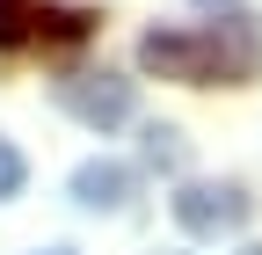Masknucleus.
I'll use <instances>...</instances> for the list:
<instances>
[{
	"label": "nucleus",
	"instance_id": "obj_4",
	"mask_svg": "<svg viewBox=\"0 0 262 255\" xmlns=\"http://www.w3.org/2000/svg\"><path fill=\"white\" fill-rule=\"evenodd\" d=\"M131 197H139V168H124V161H80L73 168V204L80 211H124Z\"/></svg>",
	"mask_w": 262,
	"mask_h": 255
},
{
	"label": "nucleus",
	"instance_id": "obj_8",
	"mask_svg": "<svg viewBox=\"0 0 262 255\" xmlns=\"http://www.w3.org/2000/svg\"><path fill=\"white\" fill-rule=\"evenodd\" d=\"M22 182H29V161H22V146H15V139H0V204H8Z\"/></svg>",
	"mask_w": 262,
	"mask_h": 255
},
{
	"label": "nucleus",
	"instance_id": "obj_3",
	"mask_svg": "<svg viewBox=\"0 0 262 255\" xmlns=\"http://www.w3.org/2000/svg\"><path fill=\"white\" fill-rule=\"evenodd\" d=\"M51 95H58V110H66V117H80V124H88V132H117V124L131 117V102H139L124 73H66Z\"/></svg>",
	"mask_w": 262,
	"mask_h": 255
},
{
	"label": "nucleus",
	"instance_id": "obj_2",
	"mask_svg": "<svg viewBox=\"0 0 262 255\" xmlns=\"http://www.w3.org/2000/svg\"><path fill=\"white\" fill-rule=\"evenodd\" d=\"M168 211L189 241H226L255 219V197H248V182H182L168 197Z\"/></svg>",
	"mask_w": 262,
	"mask_h": 255
},
{
	"label": "nucleus",
	"instance_id": "obj_10",
	"mask_svg": "<svg viewBox=\"0 0 262 255\" xmlns=\"http://www.w3.org/2000/svg\"><path fill=\"white\" fill-rule=\"evenodd\" d=\"M241 255H262V248H241Z\"/></svg>",
	"mask_w": 262,
	"mask_h": 255
},
{
	"label": "nucleus",
	"instance_id": "obj_6",
	"mask_svg": "<svg viewBox=\"0 0 262 255\" xmlns=\"http://www.w3.org/2000/svg\"><path fill=\"white\" fill-rule=\"evenodd\" d=\"M29 37H37V8L29 0H0V51H15Z\"/></svg>",
	"mask_w": 262,
	"mask_h": 255
},
{
	"label": "nucleus",
	"instance_id": "obj_5",
	"mask_svg": "<svg viewBox=\"0 0 262 255\" xmlns=\"http://www.w3.org/2000/svg\"><path fill=\"white\" fill-rule=\"evenodd\" d=\"M37 29H44L51 44H80L88 29H95V15H88V8H44V15H37Z\"/></svg>",
	"mask_w": 262,
	"mask_h": 255
},
{
	"label": "nucleus",
	"instance_id": "obj_1",
	"mask_svg": "<svg viewBox=\"0 0 262 255\" xmlns=\"http://www.w3.org/2000/svg\"><path fill=\"white\" fill-rule=\"evenodd\" d=\"M139 66L160 80H189V88H241L262 73V37L255 22H204V29H146L139 37Z\"/></svg>",
	"mask_w": 262,
	"mask_h": 255
},
{
	"label": "nucleus",
	"instance_id": "obj_7",
	"mask_svg": "<svg viewBox=\"0 0 262 255\" xmlns=\"http://www.w3.org/2000/svg\"><path fill=\"white\" fill-rule=\"evenodd\" d=\"M146 168H182V132L175 124H146Z\"/></svg>",
	"mask_w": 262,
	"mask_h": 255
},
{
	"label": "nucleus",
	"instance_id": "obj_9",
	"mask_svg": "<svg viewBox=\"0 0 262 255\" xmlns=\"http://www.w3.org/2000/svg\"><path fill=\"white\" fill-rule=\"evenodd\" d=\"M37 255H73V248H37Z\"/></svg>",
	"mask_w": 262,
	"mask_h": 255
}]
</instances>
